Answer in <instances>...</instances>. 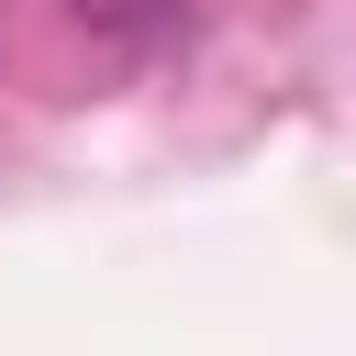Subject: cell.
<instances>
[{"mask_svg": "<svg viewBox=\"0 0 356 356\" xmlns=\"http://www.w3.org/2000/svg\"><path fill=\"white\" fill-rule=\"evenodd\" d=\"M89 33H111V44H167V33H189V11L178 0H67Z\"/></svg>", "mask_w": 356, "mask_h": 356, "instance_id": "6da1fadb", "label": "cell"}]
</instances>
